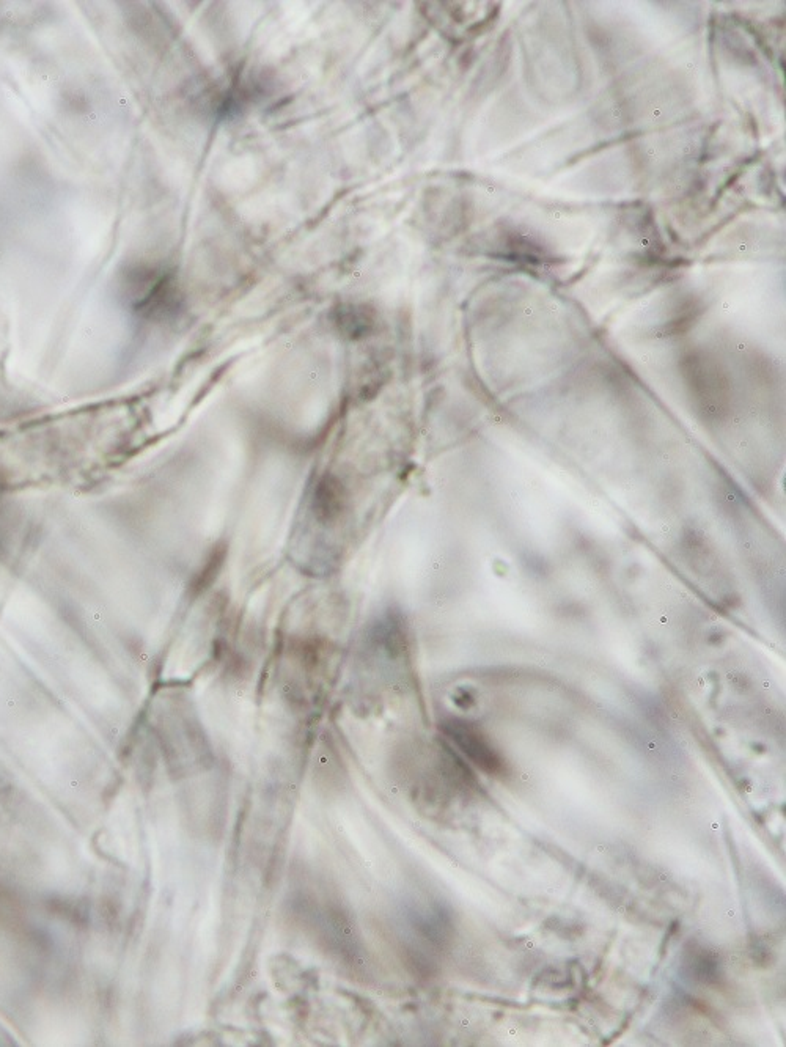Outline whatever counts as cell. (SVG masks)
<instances>
[{
	"label": "cell",
	"mask_w": 786,
	"mask_h": 1047,
	"mask_svg": "<svg viewBox=\"0 0 786 1047\" xmlns=\"http://www.w3.org/2000/svg\"><path fill=\"white\" fill-rule=\"evenodd\" d=\"M334 321L338 331L353 340L367 337L370 332L375 331L376 326L375 313L365 305H340L338 310H335Z\"/></svg>",
	"instance_id": "3"
},
{
	"label": "cell",
	"mask_w": 786,
	"mask_h": 1047,
	"mask_svg": "<svg viewBox=\"0 0 786 1047\" xmlns=\"http://www.w3.org/2000/svg\"><path fill=\"white\" fill-rule=\"evenodd\" d=\"M447 733L452 736L453 741L458 744L467 757L474 761L475 765L488 772L499 769L500 761L493 749L488 746L485 739L475 732L474 728L464 722L452 721L445 725Z\"/></svg>",
	"instance_id": "1"
},
{
	"label": "cell",
	"mask_w": 786,
	"mask_h": 1047,
	"mask_svg": "<svg viewBox=\"0 0 786 1047\" xmlns=\"http://www.w3.org/2000/svg\"><path fill=\"white\" fill-rule=\"evenodd\" d=\"M345 502V489H343L342 483L338 482L337 478L327 477L326 475L316 485L313 508H315V515L318 521L327 524V522L338 519V516L342 515L343 508H345Z\"/></svg>",
	"instance_id": "2"
}]
</instances>
